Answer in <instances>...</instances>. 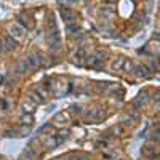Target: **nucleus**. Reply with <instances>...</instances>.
I'll use <instances>...</instances> for the list:
<instances>
[{
	"instance_id": "obj_1",
	"label": "nucleus",
	"mask_w": 160,
	"mask_h": 160,
	"mask_svg": "<svg viewBox=\"0 0 160 160\" xmlns=\"http://www.w3.org/2000/svg\"><path fill=\"white\" fill-rule=\"evenodd\" d=\"M48 45H50V50H51V51H58V50H61L62 38H61V32H59L58 29L50 31V34H48Z\"/></svg>"
},
{
	"instance_id": "obj_2",
	"label": "nucleus",
	"mask_w": 160,
	"mask_h": 160,
	"mask_svg": "<svg viewBox=\"0 0 160 160\" xmlns=\"http://www.w3.org/2000/svg\"><path fill=\"white\" fill-rule=\"evenodd\" d=\"M102 118H104V109H101V108H93L87 112L88 123H98Z\"/></svg>"
},
{
	"instance_id": "obj_3",
	"label": "nucleus",
	"mask_w": 160,
	"mask_h": 160,
	"mask_svg": "<svg viewBox=\"0 0 160 160\" xmlns=\"http://www.w3.org/2000/svg\"><path fill=\"white\" fill-rule=\"evenodd\" d=\"M71 122V115L69 112H58L55 117H53V123H55L56 127H64V125H68Z\"/></svg>"
},
{
	"instance_id": "obj_4",
	"label": "nucleus",
	"mask_w": 160,
	"mask_h": 160,
	"mask_svg": "<svg viewBox=\"0 0 160 160\" xmlns=\"http://www.w3.org/2000/svg\"><path fill=\"white\" fill-rule=\"evenodd\" d=\"M133 72L138 78H149L152 71H149V68L146 64H141V66H136V68H133Z\"/></svg>"
},
{
	"instance_id": "obj_5",
	"label": "nucleus",
	"mask_w": 160,
	"mask_h": 160,
	"mask_svg": "<svg viewBox=\"0 0 160 160\" xmlns=\"http://www.w3.org/2000/svg\"><path fill=\"white\" fill-rule=\"evenodd\" d=\"M102 59L98 58L96 55H93V56H87V68H93V69H102Z\"/></svg>"
},
{
	"instance_id": "obj_6",
	"label": "nucleus",
	"mask_w": 160,
	"mask_h": 160,
	"mask_svg": "<svg viewBox=\"0 0 160 160\" xmlns=\"http://www.w3.org/2000/svg\"><path fill=\"white\" fill-rule=\"evenodd\" d=\"M61 18L68 22V24L77 21V19H75V13H74L71 8H68V7H62V8H61Z\"/></svg>"
},
{
	"instance_id": "obj_7",
	"label": "nucleus",
	"mask_w": 160,
	"mask_h": 160,
	"mask_svg": "<svg viewBox=\"0 0 160 160\" xmlns=\"http://www.w3.org/2000/svg\"><path fill=\"white\" fill-rule=\"evenodd\" d=\"M141 152H142L144 157H148L149 160H157L158 158V151H157V148H152V146H144Z\"/></svg>"
},
{
	"instance_id": "obj_8",
	"label": "nucleus",
	"mask_w": 160,
	"mask_h": 160,
	"mask_svg": "<svg viewBox=\"0 0 160 160\" xmlns=\"http://www.w3.org/2000/svg\"><path fill=\"white\" fill-rule=\"evenodd\" d=\"M146 95H148L146 91H141L138 95V98L133 101V108H135V109H141L142 106L146 104V101H148V96H146Z\"/></svg>"
},
{
	"instance_id": "obj_9",
	"label": "nucleus",
	"mask_w": 160,
	"mask_h": 160,
	"mask_svg": "<svg viewBox=\"0 0 160 160\" xmlns=\"http://www.w3.org/2000/svg\"><path fill=\"white\" fill-rule=\"evenodd\" d=\"M10 34H11L13 38L16 40V38H21V37L24 35V29L21 28L19 24H13L11 28H10Z\"/></svg>"
},
{
	"instance_id": "obj_10",
	"label": "nucleus",
	"mask_w": 160,
	"mask_h": 160,
	"mask_svg": "<svg viewBox=\"0 0 160 160\" xmlns=\"http://www.w3.org/2000/svg\"><path fill=\"white\" fill-rule=\"evenodd\" d=\"M29 99H31L34 104H45V96H43L40 91H32Z\"/></svg>"
},
{
	"instance_id": "obj_11",
	"label": "nucleus",
	"mask_w": 160,
	"mask_h": 160,
	"mask_svg": "<svg viewBox=\"0 0 160 160\" xmlns=\"http://www.w3.org/2000/svg\"><path fill=\"white\" fill-rule=\"evenodd\" d=\"M74 58H75V62L80 66V62H82L85 58H87V51H85V48L83 47H80L77 51H75V55H74Z\"/></svg>"
},
{
	"instance_id": "obj_12",
	"label": "nucleus",
	"mask_w": 160,
	"mask_h": 160,
	"mask_svg": "<svg viewBox=\"0 0 160 160\" xmlns=\"http://www.w3.org/2000/svg\"><path fill=\"white\" fill-rule=\"evenodd\" d=\"M22 157H24L26 160H35L37 154H35V151L32 149V146H28V148L22 151Z\"/></svg>"
},
{
	"instance_id": "obj_13",
	"label": "nucleus",
	"mask_w": 160,
	"mask_h": 160,
	"mask_svg": "<svg viewBox=\"0 0 160 160\" xmlns=\"http://www.w3.org/2000/svg\"><path fill=\"white\" fill-rule=\"evenodd\" d=\"M35 106H37V104H34L31 99H28V101H26V102L22 104V111H24V114H32V115H34Z\"/></svg>"
},
{
	"instance_id": "obj_14",
	"label": "nucleus",
	"mask_w": 160,
	"mask_h": 160,
	"mask_svg": "<svg viewBox=\"0 0 160 160\" xmlns=\"http://www.w3.org/2000/svg\"><path fill=\"white\" fill-rule=\"evenodd\" d=\"M69 135H71V131H69V130H59L55 136H56V139L59 141V144H62L66 139L69 138Z\"/></svg>"
},
{
	"instance_id": "obj_15",
	"label": "nucleus",
	"mask_w": 160,
	"mask_h": 160,
	"mask_svg": "<svg viewBox=\"0 0 160 160\" xmlns=\"http://www.w3.org/2000/svg\"><path fill=\"white\" fill-rule=\"evenodd\" d=\"M31 69V66H29V62L28 61H21L18 66H16V74H24V72H28Z\"/></svg>"
},
{
	"instance_id": "obj_16",
	"label": "nucleus",
	"mask_w": 160,
	"mask_h": 160,
	"mask_svg": "<svg viewBox=\"0 0 160 160\" xmlns=\"http://www.w3.org/2000/svg\"><path fill=\"white\" fill-rule=\"evenodd\" d=\"M45 146H47V148H50V149H53V148H56V146H59V141L56 139L55 135H51V136H48L45 139Z\"/></svg>"
},
{
	"instance_id": "obj_17",
	"label": "nucleus",
	"mask_w": 160,
	"mask_h": 160,
	"mask_svg": "<svg viewBox=\"0 0 160 160\" xmlns=\"http://www.w3.org/2000/svg\"><path fill=\"white\" fill-rule=\"evenodd\" d=\"M34 123V115L32 114H24L21 117V125H28V127H32Z\"/></svg>"
},
{
	"instance_id": "obj_18",
	"label": "nucleus",
	"mask_w": 160,
	"mask_h": 160,
	"mask_svg": "<svg viewBox=\"0 0 160 160\" xmlns=\"http://www.w3.org/2000/svg\"><path fill=\"white\" fill-rule=\"evenodd\" d=\"M125 59H127V58H117V59L112 62V69H114V71H122V69H123V64H125Z\"/></svg>"
},
{
	"instance_id": "obj_19",
	"label": "nucleus",
	"mask_w": 160,
	"mask_h": 160,
	"mask_svg": "<svg viewBox=\"0 0 160 160\" xmlns=\"http://www.w3.org/2000/svg\"><path fill=\"white\" fill-rule=\"evenodd\" d=\"M123 127L122 125H114V127H111L109 128V133H114V135L112 136H122L123 135Z\"/></svg>"
},
{
	"instance_id": "obj_20",
	"label": "nucleus",
	"mask_w": 160,
	"mask_h": 160,
	"mask_svg": "<svg viewBox=\"0 0 160 160\" xmlns=\"http://www.w3.org/2000/svg\"><path fill=\"white\" fill-rule=\"evenodd\" d=\"M16 45H18V43H16V40L13 38L11 35L5 38V48H7V50H15V48H16Z\"/></svg>"
},
{
	"instance_id": "obj_21",
	"label": "nucleus",
	"mask_w": 160,
	"mask_h": 160,
	"mask_svg": "<svg viewBox=\"0 0 160 160\" xmlns=\"http://www.w3.org/2000/svg\"><path fill=\"white\" fill-rule=\"evenodd\" d=\"M69 109H71V114H74V115H82V114H83L82 106H78V104H72Z\"/></svg>"
},
{
	"instance_id": "obj_22",
	"label": "nucleus",
	"mask_w": 160,
	"mask_h": 160,
	"mask_svg": "<svg viewBox=\"0 0 160 160\" xmlns=\"http://www.w3.org/2000/svg\"><path fill=\"white\" fill-rule=\"evenodd\" d=\"M68 32L69 34H77V32H80V26L78 24H68Z\"/></svg>"
},
{
	"instance_id": "obj_23",
	"label": "nucleus",
	"mask_w": 160,
	"mask_h": 160,
	"mask_svg": "<svg viewBox=\"0 0 160 160\" xmlns=\"http://www.w3.org/2000/svg\"><path fill=\"white\" fill-rule=\"evenodd\" d=\"M133 68H135V66H133V62L130 61V59H125V64H123V72H131L133 71Z\"/></svg>"
},
{
	"instance_id": "obj_24",
	"label": "nucleus",
	"mask_w": 160,
	"mask_h": 160,
	"mask_svg": "<svg viewBox=\"0 0 160 160\" xmlns=\"http://www.w3.org/2000/svg\"><path fill=\"white\" fill-rule=\"evenodd\" d=\"M48 28H50V31H51V29H53V31L56 29V21H55V16H53V15L48 18Z\"/></svg>"
},
{
	"instance_id": "obj_25",
	"label": "nucleus",
	"mask_w": 160,
	"mask_h": 160,
	"mask_svg": "<svg viewBox=\"0 0 160 160\" xmlns=\"http://www.w3.org/2000/svg\"><path fill=\"white\" fill-rule=\"evenodd\" d=\"M29 131H31V127H26V125H22V128L19 130V133H21L19 136H29Z\"/></svg>"
},
{
	"instance_id": "obj_26",
	"label": "nucleus",
	"mask_w": 160,
	"mask_h": 160,
	"mask_svg": "<svg viewBox=\"0 0 160 160\" xmlns=\"http://www.w3.org/2000/svg\"><path fill=\"white\" fill-rule=\"evenodd\" d=\"M5 136H8V138L16 136V131H15V130H13V131H11V130H7V131H5Z\"/></svg>"
},
{
	"instance_id": "obj_27",
	"label": "nucleus",
	"mask_w": 160,
	"mask_h": 160,
	"mask_svg": "<svg viewBox=\"0 0 160 160\" xmlns=\"http://www.w3.org/2000/svg\"><path fill=\"white\" fill-rule=\"evenodd\" d=\"M0 106H2V109H3V111L8 109V102H7L5 99H0Z\"/></svg>"
},
{
	"instance_id": "obj_28",
	"label": "nucleus",
	"mask_w": 160,
	"mask_h": 160,
	"mask_svg": "<svg viewBox=\"0 0 160 160\" xmlns=\"http://www.w3.org/2000/svg\"><path fill=\"white\" fill-rule=\"evenodd\" d=\"M47 128H50V123H45V125H43V127H40V128H38V131H37V133H38V135H40V133H43V131H45V130H47Z\"/></svg>"
},
{
	"instance_id": "obj_29",
	"label": "nucleus",
	"mask_w": 160,
	"mask_h": 160,
	"mask_svg": "<svg viewBox=\"0 0 160 160\" xmlns=\"http://www.w3.org/2000/svg\"><path fill=\"white\" fill-rule=\"evenodd\" d=\"M96 146L98 148H106L108 144H106V141H96Z\"/></svg>"
},
{
	"instance_id": "obj_30",
	"label": "nucleus",
	"mask_w": 160,
	"mask_h": 160,
	"mask_svg": "<svg viewBox=\"0 0 160 160\" xmlns=\"http://www.w3.org/2000/svg\"><path fill=\"white\" fill-rule=\"evenodd\" d=\"M154 99H155V101H158V91H155V95H154Z\"/></svg>"
},
{
	"instance_id": "obj_31",
	"label": "nucleus",
	"mask_w": 160,
	"mask_h": 160,
	"mask_svg": "<svg viewBox=\"0 0 160 160\" xmlns=\"http://www.w3.org/2000/svg\"><path fill=\"white\" fill-rule=\"evenodd\" d=\"M69 160H82V158H80V157H71Z\"/></svg>"
},
{
	"instance_id": "obj_32",
	"label": "nucleus",
	"mask_w": 160,
	"mask_h": 160,
	"mask_svg": "<svg viewBox=\"0 0 160 160\" xmlns=\"http://www.w3.org/2000/svg\"><path fill=\"white\" fill-rule=\"evenodd\" d=\"M2 48H3V47H2V42H0V51H2Z\"/></svg>"
},
{
	"instance_id": "obj_33",
	"label": "nucleus",
	"mask_w": 160,
	"mask_h": 160,
	"mask_svg": "<svg viewBox=\"0 0 160 160\" xmlns=\"http://www.w3.org/2000/svg\"><path fill=\"white\" fill-rule=\"evenodd\" d=\"M82 160H87V158H82Z\"/></svg>"
}]
</instances>
